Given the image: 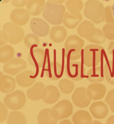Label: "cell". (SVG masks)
<instances>
[{"label": "cell", "mask_w": 114, "mask_h": 124, "mask_svg": "<svg viewBox=\"0 0 114 124\" xmlns=\"http://www.w3.org/2000/svg\"><path fill=\"white\" fill-rule=\"evenodd\" d=\"M77 33L82 38L97 45L103 44L106 40L102 31L96 28L94 24L88 20H83L77 28Z\"/></svg>", "instance_id": "6da1fadb"}, {"label": "cell", "mask_w": 114, "mask_h": 124, "mask_svg": "<svg viewBox=\"0 0 114 124\" xmlns=\"http://www.w3.org/2000/svg\"><path fill=\"white\" fill-rule=\"evenodd\" d=\"M84 46V40L77 35L69 36L64 44L65 57L67 61L73 62L79 59L81 57L82 48Z\"/></svg>", "instance_id": "7a4b0ae2"}, {"label": "cell", "mask_w": 114, "mask_h": 124, "mask_svg": "<svg viewBox=\"0 0 114 124\" xmlns=\"http://www.w3.org/2000/svg\"><path fill=\"white\" fill-rule=\"evenodd\" d=\"M104 48L97 44H89L82 49V62L88 67H95L100 62Z\"/></svg>", "instance_id": "3957f363"}, {"label": "cell", "mask_w": 114, "mask_h": 124, "mask_svg": "<svg viewBox=\"0 0 114 124\" xmlns=\"http://www.w3.org/2000/svg\"><path fill=\"white\" fill-rule=\"evenodd\" d=\"M102 2L97 0H89L85 2L83 14L85 17L98 24L105 20V11Z\"/></svg>", "instance_id": "277c9868"}, {"label": "cell", "mask_w": 114, "mask_h": 124, "mask_svg": "<svg viewBox=\"0 0 114 124\" xmlns=\"http://www.w3.org/2000/svg\"><path fill=\"white\" fill-rule=\"evenodd\" d=\"M65 7L63 4H57L48 1L43 12L44 18L52 25H58L63 21Z\"/></svg>", "instance_id": "5b68a950"}, {"label": "cell", "mask_w": 114, "mask_h": 124, "mask_svg": "<svg viewBox=\"0 0 114 124\" xmlns=\"http://www.w3.org/2000/svg\"><path fill=\"white\" fill-rule=\"evenodd\" d=\"M73 107L70 101L63 99L59 101L50 109V115L58 121L68 118L73 113Z\"/></svg>", "instance_id": "8992f818"}, {"label": "cell", "mask_w": 114, "mask_h": 124, "mask_svg": "<svg viewBox=\"0 0 114 124\" xmlns=\"http://www.w3.org/2000/svg\"><path fill=\"white\" fill-rule=\"evenodd\" d=\"M83 65V62L67 61L65 65L66 76L74 81H79L86 78L85 69Z\"/></svg>", "instance_id": "52a82bcc"}, {"label": "cell", "mask_w": 114, "mask_h": 124, "mask_svg": "<svg viewBox=\"0 0 114 124\" xmlns=\"http://www.w3.org/2000/svg\"><path fill=\"white\" fill-rule=\"evenodd\" d=\"M26 101L25 94L22 91L18 90L6 94L3 99L5 106L12 110H18L22 108Z\"/></svg>", "instance_id": "ba28073f"}, {"label": "cell", "mask_w": 114, "mask_h": 124, "mask_svg": "<svg viewBox=\"0 0 114 124\" xmlns=\"http://www.w3.org/2000/svg\"><path fill=\"white\" fill-rule=\"evenodd\" d=\"M2 28L7 33L9 38L8 42L11 44H17L23 39L25 32L20 26L8 22L4 23Z\"/></svg>", "instance_id": "9c48e42d"}, {"label": "cell", "mask_w": 114, "mask_h": 124, "mask_svg": "<svg viewBox=\"0 0 114 124\" xmlns=\"http://www.w3.org/2000/svg\"><path fill=\"white\" fill-rule=\"evenodd\" d=\"M27 68L26 61L20 58H15L6 63L3 67V71L8 74L15 76Z\"/></svg>", "instance_id": "30bf717a"}, {"label": "cell", "mask_w": 114, "mask_h": 124, "mask_svg": "<svg viewBox=\"0 0 114 124\" xmlns=\"http://www.w3.org/2000/svg\"><path fill=\"white\" fill-rule=\"evenodd\" d=\"M28 59L29 63L37 69L42 67L45 64L47 54L42 48H32L29 53Z\"/></svg>", "instance_id": "8fae6325"}, {"label": "cell", "mask_w": 114, "mask_h": 124, "mask_svg": "<svg viewBox=\"0 0 114 124\" xmlns=\"http://www.w3.org/2000/svg\"><path fill=\"white\" fill-rule=\"evenodd\" d=\"M30 27L31 31L36 35L40 37L46 36L49 32L48 24L39 17H33L30 20Z\"/></svg>", "instance_id": "7c38bea8"}, {"label": "cell", "mask_w": 114, "mask_h": 124, "mask_svg": "<svg viewBox=\"0 0 114 124\" xmlns=\"http://www.w3.org/2000/svg\"><path fill=\"white\" fill-rule=\"evenodd\" d=\"M71 97L73 103L81 108L88 107L91 101L87 95L86 89L84 87L77 88L72 93Z\"/></svg>", "instance_id": "4fadbf2b"}, {"label": "cell", "mask_w": 114, "mask_h": 124, "mask_svg": "<svg viewBox=\"0 0 114 124\" xmlns=\"http://www.w3.org/2000/svg\"><path fill=\"white\" fill-rule=\"evenodd\" d=\"M47 94L48 91L46 87L41 82H37L34 83L27 90L26 92L27 96L33 101L44 99L47 96Z\"/></svg>", "instance_id": "5bb4252c"}, {"label": "cell", "mask_w": 114, "mask_h": 124, "mask_svg": "<svg viewBox=\"0 0 114 124\" xmlns=\"http://www.w3.org/2000/svg\"><path fill=\"white\" fill-rule=\"evenodd\" d=\"M63 66L60 63L54 60L48 62L45 68V73L47 77L51 80H57L63 76Z\"/></svg>", "instance_id": "9a60e30c"}, {"label": "cell", "mask_w": 114, "mask_h": 124, "mask_svg": "<svg viewBox=\"0 0 114 124\" xmlns=\"http://www.w3.org/2000/svg\"><path fill=\"white\" fill-rule=\"evenodd\" d=\"M106 93L105 85L100 83H92L86 88V93L91 100H98L102 99Z\"/></svg>", "instance_id": "2e32d148"}, {"label": "cell", "mask_w": 114, "mask_h": 124, "mask_svg": "<svg viewBox=\"0 0 114 124\" xmlns=\"http://www.w3.org/2000/svg\"><path fill=\"white\" fill-rule=\"evenodd\" d=\"M30 13L23 8L14 9L10 14V19L12 23L19 26L27 24L30 19Z\"/></svg>", "instance_id": "e0dca14e"}, {"label": "cell", "mask_w": 114, "mask_h": 124, "mask_svg": "<svg viewBox=\"0 0 114 124\" xmlns=\"http://www.w3.org/2000/svg\"><path fill=\"white\" fill-rule=\"evenodd\" d=\"M36 75L33 71L27 70L18 74L16 77V81L22 87H30L36 80Z\"/></svg>", "instance_id": "ac0fdd59"}, {"label": "cell", "mask_w": 114, "mask_h": 124, "mask_svg": "<svg viewBox=\"0 0 114 124\" xmlns=\"http://www.w3.org/2000/svg\"><path fill=\"white\" fill-rule=\"evenodd\" d=\"M89 110L92 116L98 119L105 118L108 113V107L103 101H96L93 102L89 107Z\"/></svg>", "instance_id": "d6986e66"}, {"label": "cell", "mask_w": 114, "mask_h": 124, "mask_svg": "<svg viewBox=\"0 0 114 124\" xmlns=\"http://www.w3.org/2000/svg\"><path fill=\"white\" fill-rule=\"evenodd\" d=\"M82 19L81 14L65 11L63 18L62 23L65 27L69 29H75Z\"/></svg>", "instance_id": "ffe728a7"}, {"label": "cell", "mask_w": 114, "mask_h": 124, "mask_svg": "<svg viewBox=\"0 0 114 124\" xmlns=\"http://www.w3.org/2000/svg\"><path fill=\"white\" fill-rule=\"evenodd\" d=\"M16 81L11 76L3 75L0 72V90L4 93H11L15 89Z\"/></svg>", "instance_id": "44dd1931"}, {"label": "cell", "mask_w": 114, "mask_h": 124, "mask_svg": "<svg viewBox=\"0 0 114 124\" xmlns=\"http://www.w3.org/2000/svg\"><path fill=\"white\" fill-rule=\"evenodd\" d=\"M67 34V31L65 27L61 25H56L50 29L49 36L53 42L60 43L65 40Z\"/></svg>", "instance_id": "7402d4cb"}, {"label": "cell", "mask_w": 114, "mask_h": 124, "mask_svg": "<svg viewBox=\"0 0 114 124\" xmlns=\"http://www.w3.org/2000/svg\"><path fill=\"white\" fill-rule=\"evenodd\" d=\"M46 5L44 0H30L26 5V9L31 15L37 16L44 12Z\"/></svg>", "instance_id": "603a6c76"}, {"label": "cell", "mask_w": 114, "mask_h": 124, "mask_svg": "<svg viewBox=\"0 0 114 124\" xmlns=\"http://www.w3.org/2000/svg\"><path fill=\"white\" fill-rule=\"evenodd\" d=\"M88 80L92 83H99L103 81L105 78L103 68L102 66L93 67L86 73Z\"/></svg>", "instance_id": "cb8c5ba5"}, {"label": "cell", "mask_w": 114, "mask_h": 124, "mask_svg": "<svg viewBox=\"0 0 114 124\" xmlns=\"http://www.w3.org/2000/svg\"><path fill=\"white\" fill-rule=\"evenodd\" d=\"M72 120L74 124H92V117L86 110H79L73 115Z\"/></svg>", "instance_id": "d4e9b609"}, {"label": "cell", "mask_w": 114, "mask_h": 124, "mask_svg": "<svg viewBox=\"0 0 114 124\" xmlns=\"http://www.w3.org/2000/svg\"><path fill=\"white\" fill-rule=\"evenodd\" d=\"M48 91L47 96L44 99L43 101L49 104H53L56 103L59 99L60 93L58 88L52 85H49L46 86Z\"/></svg>", "instance_id": "484cf974"}, {"label": "cell", "mask_w": 114, "mask_h": 124, "mask_svg": "<svg viewBox=\"0 0 114 124\" xmlns=\"http://www.w3.org/2000/svg\"><path fill=\"white\" fill-rule=\"evenodd\" d=\"M15 55L14 47L7 45L0 48V62L1 63H7L12 60Z\"/></svg>", "instance_id": "4316f807"}, {"label": "cell", "mask_w": 114, "mask_h": 124, "mask_svg": "<svg viewBox=\"0 0 114 124\" xmlns=\"http://www.w3.org/2000/svg\"><path fill=\"white\" fill-rule=\"evenodd\" d=\"M50 109L46 108L42 109L37 116L38 124H57L58 121L50 115Z\"/></svg>", "instance_id": "83f0119b"}, {"label": "cell", "mask_w": 114, "mask_h": 124, "mask_svg": "<svg viewBox=\"0 0 114 124\" xmlns=\"http://www.w3.org/2000/svg\"><path fill=\"white\" fill-rule=\"evenodd\" d=\"M27 119L21 112L14 111L11 112L7 117V124H26Z\"/></svg>", "instance_id": "f1b7e54d"}, {"label": "cell", "mask_w": 114, "mask_h": 124, "mask_svg": "<svg viewBox=\"0 0 114 124\" xmlns=\"http://www.w3.org/2000/svg\"><path fill=\"white\" fill-rule=\"evenodd\" d=\"M104 76L106 81L110 84L114 85V60L107 61L104 66Z\"/></svg>", "instance_id": "f546056e"}, {"label": "cell", "mask_w": 114, "mask_h": 124, "mask_svg": "<svg viewBox=\"0 0 114 124\" xmlns=\"http://www.w3.org/2000/svg\"><path fill=\"white\" fill-rule=\"evenodd\" d=\"M65 5L67 11L71 13H79L83 8V2L80 0H68L65 1Z\"/></svg>", "instance_id": "4dcf8cb0"}, {"label": "cell", "mask_w": 114, "mask_h": 124, "mask_svg": "<svg viewBox=\"0 0 114 124\" xmlns=\"http://www.w3.org/2000/svg\"><path fill=\"white\" fill-rule=\"evenodd\" d=\"M58 87L63 93L69 94L73 92L75 88V84L72 81L69 79L63 78L59 81Z\"/></svg>", "instance_id": "1f68e13d"}, {"label": "cell", "mask_w": 114, "mask_h": 124, "mask_svg": "<svg viewBox=\"0 0 114 124\" xmlns=\"http://www.w3.org/2000/svg\"><path fill=\"white\" fill-rule=\"evenodd\" d=\"M24 43L27 47L32 49L38 46L40 40L38 36L34 33H29L25 36Z\"/></svg>", "instance_id": "d6a6232c"}, {"label": "cell", "mask_w": 114, "mask_h": 124, "mask_svg": "<svg viewBox=\"0 0 114 124\" xmlns=\"http://www.w3.org/2000/svg\"><path fill=\"white\" fill-rule=\"evenodd\" d=\"M102 31L106 39L109 40L114 39V24H105L102 28Z\"/></svg>", "instance_id": "836d02e7"}, {"label": "cell", "mask_w": 114, "mask_h": 124, "mask_svg": "<svg viewBox=\"0 0 114 124\" xmlns=\"http://www.w3.org/2000/svg\"><path fill=\"white\" fill-rule=\"evenodd\" d=\"M105 21L107 24H114V18L112 6H107L104 8Z\"/></svg>", "instance_id": "e575fe53"}, {"label": "cell", "mask_w": 114, "mask_h": 124, "mask_svg": "<svg viewBox=\"0 0 114 124\" xmlns=\"http://www.w3.org/2000/svg\"><path fill=\"white\" fill-rule=\"evenodd\" d=\"M105 101L110 106L111 110L114 113V89L110 90L108 92Z\"/></svg>", "instance_id": "d590c367"}, {"label": "cell", "mask_w": 114, "mask_h": 124, "mask_svg": "<svg viewBox=\"0 0 114 124\" xmlns=\"http://www.w3.org/2000/svg\"><path fill=\"white\" fill-rule=\"evenodd\" d=\"M28 0H12L11 3L12 5L16 8L23 7L27 5Z\"/></svg>", "instance_id": "8d00e7d4"}, {"label": "cell", "mask_w": 114, "mask_h": 124, "mask_svg": "<svg viewBox=\"0 0 114 124\" xmlns=\"http://www.w3.org/2000/svg\"><path fill=\"white\" fill-rule=\"evenodd\" d=\"M7 114V109L4 105L0 102V123H2L5 120Z\"/></svg>", "instance_id": "74e56055"}, {"label": "cell", "mask_w": 114, "mask_h": 124, "mask_svg": "<svg viewBox=\"0 0 114 124\" xmlns=\"http://www.w3.org/2000/svg\"><path fill=\"white\" fill-rule=\"evenodd\" d=\"M0 45L1 46H3L7 43V42H8V36L7 33L3 30H0Z\"/></svg>", "instance_id": "f35d334b"}, {"label": "cell", "mask_w": 114, "mask_h": 124, "mask_svg": "<svg viewBox=\"0 0 114 124\" xmlns=\"http://www.w3.org/2000/svg\"><path fill=\"white\" fill-rule=\"evenodd\" d=\"M107 50L109 54L113 56V57H114V40L111 41L109 46L107 47Z\"/></svg>", "instance_id": "ab89813d"}, {"label": "cell", "mask_w": 114, "mask_h": 124, "mask_svg": "<svg viewBox=\"0 0 114 124\" xmlns=\"http://www.w3.org/2000/svg\"><path fill=\"white\" fill-rule=\"evenodd\" d=\"M106 124H114V115L110 116L108 118Z\"/></svg>", "instance_id": "60d3db41"}, {"label": "cell", "mask_w": 114, "mask_h": 124, "mask_svg": "<svg viewBox=\"0 0 114 124\" xmlns=\"http://www.w3.org/2000/svg\"><path fill=\"white\" fill-rule=\"evenodd\" d=\"M58 124H72L69 120L65 119L60 121Z\"/></svg>", "instance_id": "b9f144b4"}, {"label": "cell", "mask_w": 114, "mask_h": 124, "mask_svg": "<svg viewBox=\"0 0 114 124\" xmlns=\"http://www.w3.org/2000/svg\"><path fill=\"white\" fill-rule=\"evenodd\" d=\"M51 3H55V4H62L63 2H64V1H65V0H50V1H48Z\"/></svg>", "instance_id": "7bdbcfd3"}, {"label": "cell", "mask_w": 114, "mask_h": 124, "mask_svg": "<svg viewBox=\"0 0 114 124\" xmlns=\"http://www.w3.org/2000/svg\"><path fill=\"white\" fill-rule=\"evenodd\" d=\"M92 124H102V123H101L100 122H99L98 121L94 120V121H93Z\"/></svg>", "instance_id": "ee69618b"}, {"label": "cell", "mask_w": 114, "mask_h": 124, "mask_svg": "<svg viewBox=\"0 0 114 124\" xmlns=\"http://www.w3.org/2000/svg\"><path fill=\"white\" fill-rule=\"evenodd\" d=\"M112 11H113V13L114 16V2L113 3L112 6Z\"/></svg>", "instance_id": "f6af8a7d"}, {"label": "cell", "mask_w": 114, "mask_h": 124, "mask_svg": "<svg viewBox=\"0 0 114 124\" xmlns=\"http://www.w3.org/2000/svg\"><path fill=\"white\" fill-rule=\"evenodd\" d=\"M113 60H114V57H113Z\"/></svg>", "instance_id": "bcb514c9"}]
</instances>
